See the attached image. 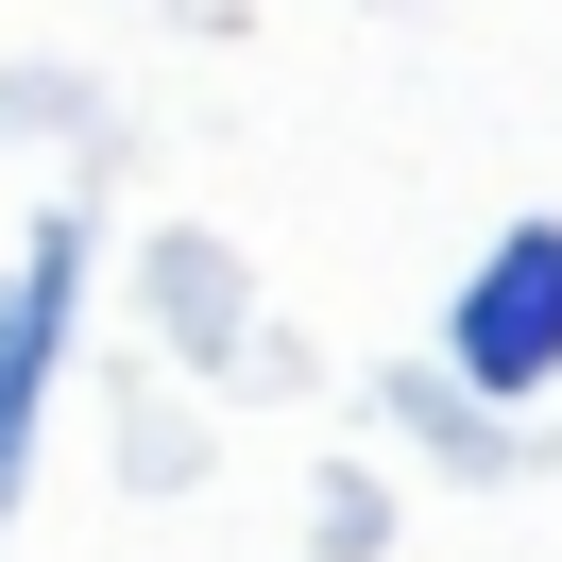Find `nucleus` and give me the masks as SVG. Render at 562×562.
<instances>
[{
    "label": "nucleus",
    "mask_w": 562,
    "mask_h": 562,
    "mask_svg": "<svg viewBox=\"0 0 562 562\" xmlns=\"http://www.w3.org/2000/svg\"><path fill=\"white\" fill-rule=\"evenodd\" d=\"M69 324H86V222H35L18 290H0V512H18V460H35L52 375H69Z\"/></svg>",
    "instance_id": "obj_2"
},
{
    "label": "nucleus",
    "mask_w": 562,
    "mask_h": 562,
    "mask_svg": "<svg viewBox=\"0 0 562 562\" xmlns=\"http://www.w3.org/2000/svg\"><path fill=\"white\" fill-rule=\"evenodd\" d=\"M443 358H460V392H546L562 375V222H512V239L460 273V307H443Z\"/></svg>",
    "instance_id": "obj_1"
}]
</instances>
